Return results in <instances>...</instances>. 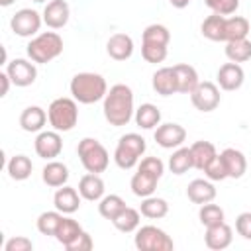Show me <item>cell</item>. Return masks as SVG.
I'll list each match as a JSON object with an SVG mask.
<instances>
[{
	"instance_id": "obj_43",
	"label": "cell",
	"mask_w": 251,
	"mask_h": 251,
	"mask_svg": "<svg viewBox=\"0 0 251 251\" xmlns=\"http://www.w3.org/2000/svg\"><path fill=\"white\" fill-rule=\"evenodd\" d=\"M137 169L139 171H145V173H149V175H153L157 178H161L163 173H165V165H163V161L159 157H145V159H141V163L137 165Z\"/></svg>"
},
{
	"instance_id": "obj_8",
	"label": "cell",
	"mask_w": 251,
	"mask_h": 251,
	"mask_svg": "<svg viewBox=\"0 0 251 251\" xmlns=\"http://www.w3.org/2000/svg\"><path fill=\"white\" fill-rule=\"evenodd\" d=\"M41 24H43V16H39V12H35L31 8L18 10L12 16V20H10L12 31L16 35H20V37H33V35H37Z\"/></svg>"
},
{
	"instance_id": "obj_47",
	"label": "cell",
	"mask_w": 251,
	"mask_h": 251,
	"mask_svg": "<svg viewBox=\"0 0 251 251\" xmlns=\"http://www.w3.org/2000/svg\"><path fill=\"white\" fill-rule=\"evenodd\" d=\"M0 82H2V90H0V96H6L8 90H10V84H12V78L8 76V73H0Z\"/></svg>"
},
{
	"instance_id": "obj_10",
	"label": "cell",
	"mask_w": 251,
	"mask_h": 251,
	"mask_svg": "<svg viewBox=\"0 0 251 251\" xmlns=\"http://www.w3.org/2000/svg\"><path fill=\"white\" fill-rule=\"evenodd\" d=\"M6 73L12 78V84L16 86H29L35 82L37 78V69L33 61L27 59H14L10 63H6Z\"/></svg>"
},
{
	"instance_id": "obj_44",
	"label": "cell",
	"mask_w": 251,
	"mask_h": 251,
	"mask_svg": "<svg viewBox=\"0 0 251 251\" xmlns=\"http://www.w3.org/2000/svg\"><path fill=\"white\" fill-rule=\"evenodd\" d=\"M235 231H237L243 239L251 241V212H241V214L235 218Z\"/></svg>"
},
{
	"instance_id": "obj_40",
	"label": "cell",
	"mask_w": 251,
	"mask_h": 251,
	"mask_svg": "<svg viewBox=\"0 0 251 251\" xmlns=\"http://www.w3.org/2000/svg\"><path fill=\"white\" fill-rule=\"evenodd\" d=\"M169 45H157V43H141V57L147 63H163L167 59Z\"/></svg>"
},
{
	"instance_id": "obj_38",
	"label": "cell",
	"mask_w": 251,
	"mask_h": 251,
	"mask_svg": "<svg viewBox=\"0 0 251 251\" xmlns=\"http://www.w3.org/2000/svg\"><path fill=\"white\" fill-rule=\"evenodd\" d=\"M141 43H157V45H169L171 41V31L163 24H151L143 29Z\"/></svg>"
},
{
	"instance_id": "obj_26",
	"label": "cell",
	"mask_w": 251,
	"mask_h": 251,
	"mask_svg": "<svg viewBox=\"0 0 251 251\" xmlns=\"http://www.w3.org/2000/svg\"><path fill=\"white\" fill-rule=\"evenodd\" d=\"M157 182H159V178H157V176H153V175H149V173H145V171H139V169H137V173L131 176L129 186H131V192H133L135 196L145 198V196H151V194L155 192Z\"/></svg>"
},
{
	"instance_id": "obj_36",
	"label": "cell",
	"mask_w": 251,
	"mask_h": 251,
	"mask_svg": "<svg viewBox=\"0 0 251 251\" xmlns=\"http://www.w3.org/2000/svg\"><path fill=\"white\" fill-rule=\"evenodd\" d=\"M124 208H126V202H124V198L118 196V194H106V196L100 198V204H98L100 216L106 218V220H110V222H112Z\"/></svg>"
},
{
	"instance_id": "obj_28",
	"label": "cell",
	"mask_w": 251,
	"mask_h": 251,
	"mask_svg": "<svg viewBox=\"0 0 251 251\" xmlns=\"http://www.w3.org/2000/svg\"><path fill=\"white\" fill-rule=\"evenodd\" d=\"M249 33V20L243 16H231L226 18L224 24V35H226V43L227 41H235V39H245Z\"/></svg>"
},
{
	"instance_id": "obj_25",
	"label": "cell",
	"mask_w": 251,
	"mask_h": 251,
	"mask_svg": "<svg viewBox=\"0 0 251 251\" xmlns=\"http://www.w3.org/2000/svg\"><path fill=\"white\" fill-rule=\"evenodd\" d=\"M190 151H192V159H194V169H198V171H204L214 161V157L218 155L214 143L204 141V139L202 141H194L190 145Z\"/></svg>"
},
{
	"instance_id": "obj_31",
	"label": "cell",
	"mask_w": 251,
	"mask_h": 251,
	"mask_svg": "<svg viewBox=\"0 0 251 251\" xmlns=\"http://www.w3.org/2000/svg\"><path fill=\"white\" fill-rule=\"evenodd\" d=\"M192 167H194V159L190 147H176V151L169 157V169L173 175H184Z\"/></svg>"
},
{
	"instance_id": "obj_16",
	"label": "cell",
	"mask_w": 251,
	"mask_h": 251,
	"mask_svg": "<svg viewBox=\"0 0 251 251\" xmlns=\"http://www.w3.org/2000/svg\"><path fill=\"white\" fill-rule=\"evenodd\" d=\"M80 192L73 186H59L55 196H53V204L55 210H59L61 214H75L80 208Z\"/></svg>"
},
{
	"instance_id": "obj_2",
	"label": "cell",
	"mask_w": 251,
	"mask_h": 251,
	"mask_svg": "<svg viewBox=\"0 0 251 251\" xmlns=\"http://www.w3.org/2000/svg\"><path fill=\"white\" fill-rule=\"evenodd\" d=\"M69 88H71L73 98L80 104H94L98 100H104V96L108 92L106 78L98 73H78V75H75Z\"/></svg>"
},
{
	"instance_id": "obj_23",
	"label": "cell",
	"mask_w": 251,
	"mask_h": 251,
	"mask_svg": "<svg viewBox=\"0 0 251 251\" xmlns=\"http://www.w3.org/2000/svg\"><path fill=\"white\" fill-rule=\"evenodd\" d=\"M151 84H153V90L161 96H171L176 90V78H175V73H173V67H161L153 73V78H151Z\"/></svg>"
},
{
	"instance_id": "obj_9",
	"label": "cell",
	"mask_w": 251,
	"mask_h": 251,
	"mask_svg": "<svg viewBox=\"0 0 251 251\" xmlns=\"http://www.w3.org/2000/svg\"><path fill=\"white\" fill-rule=\"evenodd\" d=\"M190 100H192V106L200 112H214L218 106H220V88L210 82V80H204V82H198V86L190 92Z\"/></svg>"
},
{
	"instance_id": "obj_29",
	"label": "cell",
	"mask_w": 251,
	"mask_h": 251,
	"mask_svg": "<svg viewBox=\"0 0 251 251\" xmlns=\"http://www.w3.org/2000/svg\"><path fill=\"white\" fill-rule=\"evenodd\" d=\"M224 24H226V16H220V14H214L208 16L204 22H202V35L210 41H226V35H224Z\"/></svg>"
},
{
	"instance_id": "obj_6",
	"label": "cell",
	"mask_w": 251,
	"mask_h": 251,
	"mask_svg": "<svg viewBox=\"0 0 251 251\" xmlns=\"http://www.w3.org/2000/svg\"><path fill=\"white\" fill-rule=\"evenodd\" d=\"M147 145H145V139L139 135V133H126L120 137L118 145H116V151H114V161L120 169L127 171V169H133L141 155L145 153Z\"/></svg>"
},
{
	"instance_id": "obj_19",
	"label": "cell",
	"mask_w": 251,
	"mask_h": 251,
	"mask_svg": "<svg viewBox=\"0 0 251 251\" xmlns=\"http://www.w3.org/2000/svg\"><path fill=\"white\" fill-rule=\"evenodd\" d=\"M186 196H188L190 202L202 206V204H208V202H212V200L216 198V186L212 184L210 178H208V180H204V178H194V180L188 184V188H186Z\"/></svg>"
},
{
	"instance_id": "obj_1",
	"label": "cell",
	"mask_w": 251,
	"mask_h": 251,
	"mask_svg": "<svg viewBox=\"0 0 251 251\" xmlns=\"http://www.w3.org/2000/svg\"><path fill=\"white\" fill-rule=\"evenodd\" d=\"M104 118L110 126L122 127L127 126V122L133 116V92L127 84H114L104 96Z\"/></svg>"
},
{
	"instance_id": "obj_18",
	"label": "cell",
	"mask_w": 251,
	"mask_h": 251,
	"mask_svg": "<svg viewBox=\"0 0 251 251\" xmlns=\"http://www.w3.org/2000/svg\"><path fill=\"white\" fill-rule=\"evenodd\" d=\"M106 51L114 61H126L133 53V39L127 33H114L106 43Z\"/></svg>"
},
{
	"instance_id": "obj_5",
	"label": "cell",
	"mask_w": 251,
	"mask_h": 251,
	"mask_svg": "<svg viewBox=\"0 0 251 251\" xmlns=\"http://www.w3.org/2000/svg\"><path fill=\"white\" fill-rule=\"evenodd\" d=\"M76 153H78V159L82 163V167L86 169V173H104L110 165V155L106 151V147L94 139V137H84L78 141V147H76Z\"/></svg>"
},
{
	"instance_id": "obj_21",
	"label": "cell",
	"mask_w": 251,
	"mask_h": 251,
	"mask_svg": "<svg viewBox=\"0 0 251 251\" xmlns=\"http://www.w3.org/2000/svg\"><path fill=\"white\" fill-rule=\"evenodd\" d=\"M220 155L224 159V165H226V171H227V178H241L245 175V171H247V159H245V155L239 149L227 147Z\"/></svg>"
},
{
	"instance_id": "obj_22",
	"label": "cell",
	"mask_w": 251,
	"mask_h": 251,
	"mask_svg": "<svg viewBox=\"0 0 251 251\" xmlns=\"http://www.w3.org/2000/svg\"><path fill=\"white\" fill-rule=\"evenodd\" d=\"M47 112L39 106H27L22 114H20V126L24 131L27 133H35V131H41L43 126L47 124Z\"/></svg>"
},
{
	"instance_id": "obj_33",
	"label": "cell",
	"mask_w": 251,
	"mask_h": 251,
	"mask_svg": "<svg viewBox=\"0 0 251 251\" xmlns=\"http://www.w3.org/2000/svg\"><path fill=\"white\" fill-rule=\"evenodd\" d=\"M6 169H8L10 178H14V180H25V178H29V175L33 171V163L25 155H14L8 161Z\"/></svg>"
},
{
	"instance_id": "obj_7",
	"label": "cell",
	"mask_w": 251,
	"mask_h": 251,
	"mask_svg": "<svg viewBox=\"0 0 251 251\" xmlns=\"http://www.w3.org/2000/svg\"><path fill=\"white\" fill-rule=\"evenodd\" d=\"M133 243L139 251H173L175 243L173 239L167 235V231H163L157 226H141L135 229V237Z\"/></svg>"
},
{
	"instance_id": "obj_4",
	"label": "cell",
	"mask_w": 251,
	"mask_h": 251,
	"mask_svg": "<svg viewBox=\"0 0 251 251\" xmlns=\"http://www.w3.org/2000/svg\"><path fill=\"white\" fill-rule=\"evenodd\" d=\"M47 118L53 129L61 131H71L76 122H78V106L75 98H55L49 108H47Z\"/></svg>"
},
{
	"instance_id": "obj_14",
	"label": "cell",
	"mask_w": 251,
	"mask_h": 251,
	"mask_svg": "<svg viewBox=\"0 0 251 251\" xmlns=\"http://www.w3.org/2000/svg\"><path fill=\"white\" fill-rule=\"evenodd\" d=\"M204 241H206V247L208 249H214V251L227 249L231 245V241H233V229L226 222L216 224V226H210V227H206Z\"/></svg>"
},
{
	"instance_id": "obj_41",
	"label": "cell",
	"mask_w": 251,
	"mask_h": 251,
	"mask_svg": "<svg viewBox=\"0 0 251 251\" xmlns=\"http://www.w3.org/2000/svg\"><path fill=\"white\" fill-rule=\"evenodd\" d=\"M204 4L220 16H231L239 8V0H204Z\"/></svg>"
},
{
	"instance_id": "obj_50",
	"label": "cell",
	"mask_w": 251,
	"mask_h": 251,
	"mask_svg": "<svg viewBox=\"0 0 251 251\" xmlns=\"http://www.w3.org/2000/svg\"><path fill=\"white\" fill-rule=\"evenodd\" d=\"M33 2H37V4H41V2H47V0H33Z\"/></svg>"
},
{
	"instance_id": "obj_34",
	"label": "cell",
	"mask_w": 251,
	"mask_h": 251,
	"mask_svg": "<svg viewBox=\"0 0 251 251\" xmlns=\"http://www.w3.org/2000/svg\"><path fill=\"white\" fill-rule=\"evenodd\" d=\"M82 231H84V229L80 227V224H78L76 220H73V218H65V216H63L61 226H59V229H57V233H55V239H57L63 247H67V245H71Z\"/></svg>"
},
{
	"instance_id": "obj_11",
	"label": "cell",
	"mask_w": 251,
	"mask_h": 251,
	"mask_svg": "<svg viewBox=\"0 0 251 251\" xmlns=\"http://www.w3.org/2000/svg\"><path fill=\"white\" fill-rule=\"evenodd\" d=\"M157 145H161L163 149H176L184 143L186 139V129L180 124L175 122H167V124H159L155 133H153Z\"/></svg>"
},
{
	"instance_id": "obj_15",
	"label": "cell",
	"mask_w": 251,
	"mask_h": 251,
	"mask_svg": "<svg viewBox=\"0 0 251 251\" xmlns=\"http://www.w3.org/2000/svg\"><path fill=\"white\" fill-rule=\"evenodd\" d=\"M243 80H245V73H243L239 63L229 61V63H224L218 69V84H220L222 90H227V92L237 90V88H241Z\"/></svg>"
},
{
	"instance_id": "obj_37",
	"label": "cell",
	"mask_w": 251,
	"mask_h": 251,
	"mask_svg": "<svg viewBox=\"0 0 251 251\" xmlns=\"http://www.w3.org/2000/svg\"><path fill=\"white\" fill-rule=\"evenodd\" d=\"M61 220H63V214L59 210H49V212L39 214V218H37V229H39V233L53 235L55 237V233H57V229L61 226Z\"/></svg>"
},
{
	"instance_id": "obj_12",
	"label": "cell",
	"mask_w": 251,
	"mask_h": 251,
	"mask_svg": "<svg viewBox=\"0 0 251 251\" xmlns=\"http://www.w3.org/2000/svg\"><path fill=\"white\" fill-rule=\"evenodd\" d=\"M33 147H35L37 157H41L45 161H53L63 151V139H61L57 129H53V131H39L37 137H35Z\"/></svg>"
},
{
	"instance_id": "obj_46",
	"label": "cell",
	"mask_w": 251,
	"mask_h": 251,
	"mask_svg": "<svg viewBox=\"0 0 251 251\" xmlns=\"http://www.w3.org/2000/svg\"><path fill=\"white\" fill-rule=\"evenodd\" d=\"M94 247V241H92V237L86 233V231H82L71 245H67L65 249L67 251H90Z\"/></svg>"
},
{
	"instance_id": "obj_30",
	"label": "cell",
	"mask_w": 251,
	"mask_h": 251,
	"mask_svg": "<svg viewBox=\"0 0 251 251\" xmlns=\"http://www.w3.org/2000/svg\"><path fill=\"white\" fill-rule=\"evenodd\" d=\"M161 122V110L155 106V104H141L137 110H135V124L141 127V129H153L157 127Z\"/></svg>"
},
{
	"instance_id": "obj_39",
	"label": "cell",
	"mask_w": 251,
	"mask_h": 251,
	"mask_svg": "<svg viewBox=\"0 0 251 251\" xmlns=\"http://www.w3.org/2000/svg\"><path fill=\"white\" fill-rule=\"evenodd\" d=\"M198 218H200V224H202L204 227H210V226L222 224L224 218H226V214H224V210H222L218 204L208 202V204H202V206H200Z\"/></svg>"
},
{
	"instance_id": "obj_49",
	"label": "cell",
	"mask_w": 251,
	"mask_h": 251,
	"mask_svg": "<svg viewBox=\"0 0 251 251\" xmlns=\"http://www.w3.org/2000/svg\"><path fill=\"white\" fill-rule=\"evenodd\" d=\"M14 2H16V0H0V6H4V8H6V6H12Z\"/></svg>"
},
{
	"instance_id": "obj_17",
	"label": "cell",
	"mask_w": 251,
	"mask_h": 251,
	"mask_svg": "<svg viewBox=\"0 0 251 251\" xmlns=\"http://www.w3.org/2000/svg\"><path fill=\"white\" fill-rule=\"evenodd\" d=\"M78 192L88 202H100V198L106 192V186H104V180L100 178V175L88 173L78 180Z\"/></svg>"
},
{
	"instance_id": "obj_32",
	"label": "cell",
	"mask_w": 251,
	"mask_h": 251,
	"mask_svg": "<svg viewBox=\"0 0 251 251\" xmlns=\"http://www.w3.org/2000/svg\"><path fill=\"white\" fill-rule=\"evenodd\" d=\"M139 210H135V208H129V206H126L114 220H112V224L116 226V229L118 231H122V233H131V231H135L137 227H139Z\"/></svg>"
},
{
	"instance_id": "obj_24",
	"label": "cell",
	"mask_w": 251,
	"mask_h": 251,
	"mask_svg": "<svg viewBox=\"0 0 251 251\" xmlns=\"http://www.w3.org/2000/svg\"><path fill=\"white\" fill-rule=\"evenodd\" d=\"M41 178L47 186L51 188H59V186H65L67 180H69V169L65 163L61 161H49L43 171H41Z\"/></svg>"
},
{
	"instance_id": "obj_35",
	"label": "cell",
	"mask_w": 251,
	"mask_h": 251,
	"mask_svg": "<svg viewBox=\"0 0 251 251\" xmlns=\"http://www.w3.org/2000/svg\"><path fill=\"white\" fill-rule=\"evenodd\" d=\"M226 57L231 63H245L251 59V41L245 39H235L226 43Z\"/></svg>"
},
{
	"instance_id": "obj_3",
	"label": "cell",
	"mask_w": 251,
	"mask_h": 251,
	"mask_svg": "<svg viewBox=\"0 0 251 251\" xmlns=\"http://www.w3.org/2000/svg\"><path fill=\"white\" fill-rule=\"evenodd\" d=\"M63 53V39L57 31H43L37 33L29 43H27V57L33 63L45 65L53 59H57Z\"/></svg>"
},
{
	"instance_id": "obj_13",
	"label": "cell",
	"mask_w": 251,
	"mask_h": 251,
	"mask_svg": "<svg viewBox=\"0 0 251 251\" xmlns=\"http://www.w3.org/2000/svg\"><path fill=\"white\" fill-rule=\"evenodd\" d=\"M43 24L51 29H61L67 25L69 16H71V8L67 4V0H51L47 2L45 10H43Z\"/></svg>"
},
{
	"instance_id": "obj_42",
	"label": "cell",
	"mask_w": 251,
	"mask_h": 251,
	"mask_svg": "<svg viewBox=\"0 0 251 251\" xmlns=\"http://www.w3.org/2000/svg\"><path fill=\"white\" fill-rule=\"evenodd\" d=\"M204 173H206V176L210 180H226L227 178V171H226V165H224L222 155H216L214 161L204 169Z\"/></svg>"
},
{
	"instance_id": "obj_27",
	"label": "cell",
	"mask_w": 251,
	"mask_h": 251,
	"mask_svg": "<svg viewBox=\"0 0 251 251\" xmlns=\"http://www.w3.org/2000/svg\"><path fill=\"white\" fill-rule=\"evenodd\" d=\"M139 212L141 216L149 218V220H161L169 214V204L165 198H159V196H145L141 206H139Z\"/></svg>"
},
{
	"instance_id": "obj_48",
	"label": "cell",
	"mask_w": 251,
	"mask_h": 251,
	"mask_svg": "<svg viewBox=\"0 0 251 251\" xmlns=\"http://www.w3.org/2000/svg\"><path fill=\"white\" fill-rule=\"evenodd\" d=\"M169 2H171L173 8H178V10H182V8H186L190 4V0H169Z\"/></svg>"
},
{
	"instance_id": "obj_45",
	"label": "cell",
	"mask_w": 251,
	"mask_h": 251,
	"mask_svg": "<svg viewBox=\"0 0 251 251\" xmlns=\"http://www.w3.org/2000/svg\"><path fill=\"white\" fill-rule=\"evenodd\" d=\"M4 251H33V243H31L29 237L16 235V237H12V239L6 241Z\"/></svg>"
},
{
	"instance_id": "obj_20",
	"label": "cell",
	"mask_w": 251,
	"mask_h": 251,
	"mask_svg": "<svg viewBox=\"0 0 251 251\" xmlns=\"http://www.w3.org/2000/svg\"><path fill=\"white\" fill-rule=\"evenodd\" d=\"M173 73H175V78H176V90L182 92V94H190L196 86H198V73L192 65H186V63H178L173 67Z\"/></svg>"
}]
</instances>
